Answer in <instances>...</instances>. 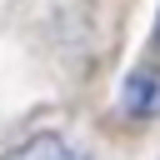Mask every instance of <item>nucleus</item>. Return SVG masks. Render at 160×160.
Segmentation results:
<instances>
[{
    "label": "nucleus",
    "mask_w": 160,
    "mask_h": 160,
    "mask_svg": "<svg viewBox=\"0 0 160 160\" xmlns=\"http://www.w3.org/2000/svg\"><path fill=\"white\" fill-rule=\"evenodd\" d=\"M120 105H125V115H135V120L160 115V75H155V70H135V75L125 80V90H120Z\"/></svg>",
    "instance_id": "f257e3e1"
},
{
    "label": "nucleus",
    "mask_w": 160,
    "mask_h": 160,
    "mask_svg": "<svg viewBox=\"0 0 160 160\" xmlns=\"http://www.w3.org/2000/svg\"><path fill=\"white\" fill-rule=\"evenodd\" d=\"M5 160H90L85 150H75L70 140H60V135H30L25 145H15Z\"/></svg>",
    "instance_id": "f03ea898"
}]
</instances>
